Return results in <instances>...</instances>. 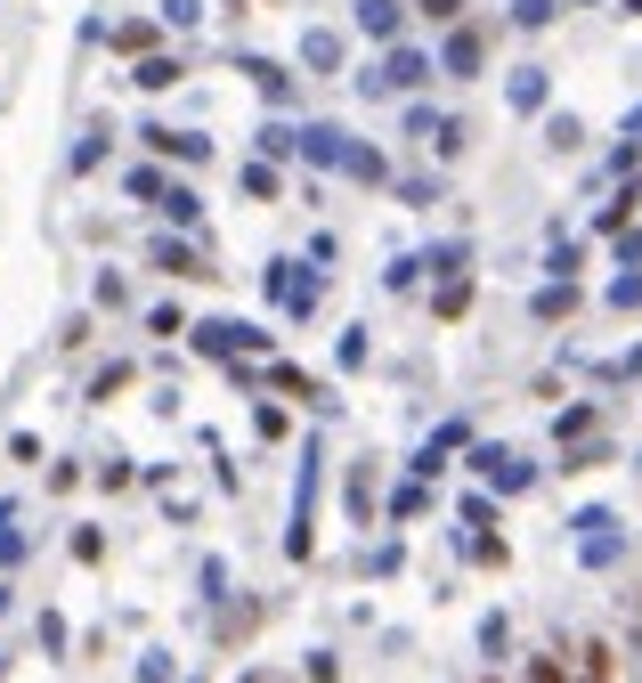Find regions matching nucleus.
Listing matches in <instances>:
<instances>
[{"instance_id": "nucleus-8", "label": "nucleus", "mask_w": 642, "mask_h": 683, "mask_svg": "<svg viewBox=\"0 0 642 683\" xmlns=\"http://www.w3.org/2000/svg\"><path fill=\"white\" fill-rule=\"evenodd\" d=\"M236 74H253V90L268 98V107H294V74H285L277 57H236Z\"/></svg>"}, {"instance_id": "nucleus-39", "label": "nucleus", "mask_w": 642, "mask_h": 683, "mask_svg": "<svg viewBox=\"0 0 642 683\" xmlns=\"http://www.w3.org/2000/svg\"><path fill=\"white\" fill-rule=\"evenodd\" d=\"M627 139H642V107H634V114H627Z\"/></svg>"}, {"instance_id": "nucleus-23", "label": "nucleus", "mask_w": 642, "mask_h": 683, "mask_svg": "<svg viewBox=\"0 0 642 683\" xmlns=\"http://www.w3.org/2000/svg\"><path fill=\"white\" fill-rule=\"evenodd\" d=\"M545 147H553V155L586 147V122H577V114H545Z\"/></svg>"}, {"instance_id": "nucleus-36", "label": "nucleus", "mask_w": 642, "mask_h": 683, "mask_svg": "<svg viewBox=\"0 0 642 683\" xmlns=\"http://www.w3.org/2000/svg\"><path fill=\"white\" fill-rule=\"evenodd\" d=\"M416 9L431 16V25H455V9H464V0H416Z\"/></svg>"}, {"instance_id": "nucleus-33", "label": "nucleus", "mask_w": 642, "mask_h": 683, "mask_svg": "<svg viewBox=\"0 0 642 683\" xmlns=\"http://www.w3.org/2000/svg\"><path fill=\"white\" fill-rule=\"evenodd\" d=\"M440 122H447V114H431V107H407V139H423V147H431V139H440Z\"/></svg>"}, {"instance_id": "nucleus-5", "label": "nucleus", "mask_w": 642, "mask_h": 683, "mask_svg": "<svg viewBox=\"0 0 642 683\" xmlns=\"http://www.w3.org/2000/svg\"><path fill=\"white\" fill-rule=\"evenodd\" d=\"M301 163L342 172V163H350V131H334V122H301Z\"/></svg>"}, {"instance_id": "nucleus-7", "label": "nucleus", "mask_w": 642, "mask_h": 683, "mask_svg": "<svg viewBox=\"0 0 642 683\" xmlns=\"http://www.w3.org/2000/svg\"><path fill=\"white\" fill-rule=\"evenodd\" d=\"M505 98H512V114H545V107H553V74H545V66H512Z\"/></svg>"}, {"instance_id": "nucleus-14", "label": "nucleus", "mask_w": 642, "mask_h": 683, "mask_svg": "<svg viewBox=\"0 0 642 683\" xmlns=\"http://www.w3.org/2000/svg\"><path fill=\"white\" fill-rule=\"evenodd\" d=\"M569 309H577V285H553V277H545V285L529 294V318H536V326H562Z\"/></svg>"}, {"instance_id": "nucleus-34", "label": "nucleus", "mask_w": 642, "mask_h": 683, "mask_svg": "<svg viewBox=\"0 0 642 683\" xmlns=\"http://www.w3.org/2000/svg\"><path fill=\"white\" fill-rule=\"evenodd\" d=\"M196 16H203V0H163V25H179V33H188Z\"/></svg>"}, {"instance_id": "nucleus-29", "label": "nucleus", "mask_w": 642, "mask_h": 683, "mask_svg": "<svg viewBox=\"0 0 642 683\" xmlns=\"http://www.w3.org/2000/svg\"><path fill=\"white\" fill-rule=\"evenodd\" d=\"M122 188H131L139 203H163V188H171V179H163V172H155V163H139V172H131V179H122Z\"/></svg>"}, {"instance_id": "nucleus-37", "label": "nucleus", "mask_w": 642, "mask_h": 683, "mask_svg": "<svg viewBox=\"0 0 642 683\" xmlns=\"http://www.w3.org/2000/svg\"><path fill=\"white\" fill-rule=\"evenodd\" d=\"M602 375H642V342H634V350H627L618 366H602Z\"/></svg>"}, {"instance_id": "nucleus-27", "label": "nucleus", "mask_w": 642, "mask_h": 683, "mask_svg": "<svg viewBox=\"0 0 642 683\" xmlns=\"http://www.w3.org/2000/svg\"><path fill=\"white\" fill-rule=\"evenodd\" d=\"M147 334L171 342V334H196V326H188V309H179V301H163V309H147Z\"/></svg>"}, {"instance_id": "nucleus-32", "label": "nucleus", "mask_w": 642, "mask_h": 683, "mask_svg": "<svg viewBox=\"0 0 642 683\" xmlns=\"http://www.w3.org/2000/svg\"><path fill=\"white\" fill-rule=\"evenodd\" d=\"M399 203H416V212H431V203H440V179H399Z\"/></svg>"}, {"instance_id": "nucleus-24", "label": "nucleus", "mask_w": 642, "mask_h": 683, "mask_svg": "<svg viewBox=\"0 0 642 683\" xmlns=\"http://www.w3.org/2000/svg\"><path fill=\"white\" fill-rule=\"evenodd\" d=\"M472 309V277H447L440 294H431V318H464Z\"/></svg>"}, {"instance_id": "nucleus-2", "label": "nucleus", "mask_w": 642, "mask_h": 683, "mask_svg": "<svg viewBox=\"0 0 642 683\" xmlns=\"http://www.w3.org/2000/svg\"><path fill=\"white\" fill-rule=\"evenodd\" d=\"M196 350H203V359H228V366H236V350H244V359H261L268 326L261 318H196Z\"/></svg>"}, {"instance_id": "nucleus-26", "label": "nucleus", "mask_w": 642, "mask_h": 683, "mask_svg": "<svg viewBox=\"0 0 642 683\" xmlns=\"http://www.w3.org/2000/svg\"><path fill=\"white\" fill-rule=\"evenodd\" d=\"M423 268H431L423 253H399V261L383 268V285H390V294H407V285H423Z\"/></svg>"}, {"instance_id": "nucleus-15", "label": "nucleus", "mask_w": 642, "mask_h": 683, "mask_svg": "<svg viewBox=\"0 0 642 683\" xmlns=\"http://www.w3.org/2000/svg\"><path fill=\"white\" fill-rule=\"evenodd\" d=\"M594 423H602V407H594V399H577V407H562V416H553V440L586 448V440H594Z\"/></svg>"}, {"instance_id": "nucleus-16", "label": "nucleus", "mask_w": 642, "mask_h": 683, "mask_svg": "<svg viewBox=\"0 0 642 683\" xmlns=\"http://www.w3.org/2000/svg\"><path fill=\"white\" fill-rule=\"evenodd\" d=\"M179 74H188V66H179L171 49H155V57H139V66H131V81H139V90H147V98H155V90H171Z\"/></svg>"}, {"instance_id": "nucleus-12", "label": "nucleus", "mask_w": 642, "mask_h": 683, "mask_svg": "<svg viewBox=\"0 0 642 683\" xmlns=\"http://www.w3.org/2000/svg\"><path fill=\"white\" fill-rule=\"evenodd\" d=\"M577 537H586V562H618V521L610 513H577Z\"/></svg>"}, {"instance_id": "nucleus-31", "label": "nucleus", "mask_w": 642, "mask_h": 683, "mask_svg": "<svg viewBox=\"0 0 642 683\" xmlns=\"http://www.w3.org/2000/svg\"><path fill=\"white\" fill-rule=\"evenodd\" d=\"M244 196H261V203L277 196V163H244Z\"/></svg>"}, {"instance_id": "nucleus-11", "label": "nucleus", "mask_w": 642, "mask_h": 683, "mask_svg": "<svg viewBox=\"0 0 642 683\" xmlns=\"http://www.w3.org/2000/svg\"><path fill=\"white\" fill-rule=\"evenodd\" d=\"M342 179H358V188H383V179H390V163H383V147H375V139H350Z\"/></svg>"}, {"instance_id": "nucleus-4", "label": "nucleus", "mask_w": 642, "mask_h": 683, "mask_svg": "<svg viewBox=\"0 0 642 683\" xmlns=\"http://www.w3.org/2000/svg\"><path fill=\"white\" fill-rule=\"evenodd\" d=\"M480 66H488V41L472 33V25H455V33L440 41V74H447V81H472Z\"/></svg>"}, {"instance_id": "nucleus-41", "label": "nucleus", "mask_w": 642, "mask_h": 683, "mask_svg": "<svg viewBox=\"0 0 642 683\" xmlns=\"http://www.w3.org/2000/svg\"><path fill=\"white\" fill-rule=\"evenodd\" d=\"M569 9H594V0H569Z\"/></svg>"}, {"instance_id": "nucleus-28", "label": "nucleus", "mask_w": 642, "mask_h": 683, "mask_svg": "<svg viewBox=\"0 0 642 683\" xmlns=\"http://www.w3.org/2000/svg\"><path fill=\"white\" fill-rule=\"evenodd\" d=\"M634 163H642V139H618L602 155V179H634Z\"/></svg>"}, {"instance_id": "nucleus-20", "label": "nucleus", "mask_w": 642, "mask_h": 683, "mask_svg": "<svg viewBox=\"0 0 642 683\" xmlns=\"http://www.w3.org/2000/svg\"><path fill=\"white\" fill-rule=\"evenodd\" d=\"M268 383L294 390V399H309V407H334V399H325V383H318V375H301V366H268Z\"/></svg>"}, {"instance_id": "nucleus-9", "label": "nucleus", "mask_w": 642, "mask_h": 683, "mask_svg": "<svg viewBox=\"0 0 642 683\" xmlns=\"http://www.w3.org/2000/svg\"><path fill=\"white\" fill-rule=\"evenodd\" d=\"M155 268H163V277H212L188 236H155Z\"/></svg>"}, {"instance_id": "nucleus-3", "label": "nucleus", "mask_w": 642, "mask_h": 683, "mask_svg": "<svg viewBox=\"0 0 642 683\" xmlns=\"http://www.w3.org/2000/svg\"><path fill=\"white\" fill-rule=\"evenodd\" d=\"M268 301L285 309V318H318V301H325V277L318 268H301V261H268Z\"/></svg>"}, {"instance_id": "nucleus-10", "label": "nucleus", "mask_w": 642, "mask_h": 683, "mask_svg": "<svg viewBox=\"0 0 642 683\" xmlns=\"http://www.w3.org/2000/svg\"><path fill=\"white\" fill-rule=\"evenodd\" d=\"M253 147L261 163H285V155H301V122H285V114H268L261 131H253Z\"/></svg>"}, {"instance_id": "nucleus-21", "label": "nucleus", "mask_w": 642, "mask_h": 683, "mask_svg": "<svg viewBox=\"0 0 642 683\" xmlns=\"http://www.w3.org/2000/svg\"><path fill=\"white\" fill-rule=\"evenodd\" d=\"M107 147H114V131H107V122H90V131L74 139V172H98V163H107Z\"/></svg>"}, {"instance_id": "nucleus-13", "label": "nucleus", "mask_w": 642, "mask_h": 683, "mask_svg": "<svg viewBox=\"0 0 642 683\" xmlns=\"http://www.w3.org/2000/svg\"><path fill=\"white\" fill-rule=\"evenodd\" d=\"M155 212H163V220H171V228H179V236H188V228L203 220V196L188 188V179H171V188H163V203H155Z\"/></svg>"}, {"instance_id": "nucleus-22", "label": "nucleus", "mask_w": 642, "mask_h": 683, "mask_svg": "<svg viewBox=\"0 0 642 683\" xmlns=\"http://www.w3.org/2000/svg\"><path fill=\"white\" fill-rule=\"evenodd\" d=\"M562 9H569V0H512V25H521V33H545Z\"/></svg>"}, {"instance_id": "nucleus-6", "label": "nucleus", "mask_w": 642, "mask_h": 683, "mask_svg": "<svg viewBox=\"0 0 642 683\" xmlns=\"http://www.w3.org/2000/svg\"><path fill=\"white\" fill-rule=\"evenodd\" d=\"M350 16H358L366 41H390V49H399V33H407V0H358Z\"/></svg>"}, {"instance_id": "nucleus-35", "label": "nucleus", "mask_w": 642, "mask_h": 683, "mask_svg": "<svg viewBox=\"0 0 642 683\" xmlns=\"http://www.w3.org/2000/svg\"><path fill=\"white\" fill-rule=\"evenodd\" d=\"M618 268H642V228H627V236H618Z\"/></svg>"}, {"instance_id": "nucleus-30", "label": "nucleus", "mask_w": 642, "mask_h": 683, "mask_svg": "<svg viewBox=\"0 0 642 683\" xmlns=\"http://www.w3.org/2000/svg\"><path fill=\"white\" fill-rule=\"evenodd\" d=\"M107 41H114V49H131V57H155V25H114Z\"/></svg>"}, {"instance_id": "nucleus-19", "label": "nucleus", "mask_w": 642, "mask_h": 683, "mask_svg": "<svg viewBox=\"0 0 642 683\" xmlns=\"http://www.w3.org/2000/svg\"><path fill=\"white\" fill-rule=\"evenodd\" d=\"M423 261H431V277L447 285V277H464V268H472V244H464V236H447V244H431Z\"/></svg>"}, {"instance_id": "nucleus-38", "label": "nucleus", "mask_w": 642, "mask_h": 683, "mask_svg": "<svg viewBox=\"0 0 642 683\" xmlns=\"http://www.w3.org/2000/svg\"><path fill=\"white\" fill-rule=\"evenodd\" d=\"M529 683H562V668H553V659H536V668H529Z\"/></svg>"}, {"instance_id": "nucleus-18", "label": "nucleus", "mask_w": 642, "mask_h": 683, "mask_svg": "<svg viewBox=\"0 0 642 683\" xmlns=\"http://www.w3.org/2000/svg\"><path fill=\"white\" fill-rule=\"evenodd\" d=\"M301 66L309 74H334L342 66V33H301Z\"/></svg>"}, {"instance_id": "nucleus-40", "label": "nucleus", "mask_w": 642, "mask_h": 683, "mask_svg": "<svg viewBox=\"0 0 642 683\" xmlns=\"http://www.w3.org/2000/svg\"><path fill=\"white\" fill-rule=\"evenodd\" d=\"M618 9H627V16H642V0H618Z\"/></svg>"}, {"instance_id": "nucleus-17", "label": "nucleus", "mask_w": 642, "mask_h": 683, "mask_svg": "<svg viewBox=\"0 0 642 683\" xmlns=\"http://www.w3.org/2000/svg\"><path fill=\"white\" fill-rule=\"evenodd\" d=\"M634 203H642V188H634V179H627V188H618V196L602 203V212H594V236H627V220H634Z\"/></svg>"}, {"instance_id": "nucleus-25", "label": "nucleus", "mask_w": 642, "mask_h": 683, "mask_svg": "<svg viewBox=\"0 0 642 683\" xmlns=\"http://www.w3.org/2000/svg\"><path fill=\"white\" fill-rule=\"evenodd\" d=\"M602 301L610 309H642V268H618V277L602 285Z\"/></svg>"}, {"instance_id": "nucleus-1", "label": "nucleus", "mask_w": 642, "mask_h": 683, "mask_svg": "<svg viewBox=\"0 0 642 683\" xmlns=\"http://www.w3.org/2000/svg\"><path fill=\"white\" fill-rule=\"evenodd\" d=\"M431 74H440V57L416 49V41H399V49H390L375 74H358V90H366V98H390V90H423Z\"/></svg>"}]
</instances>
